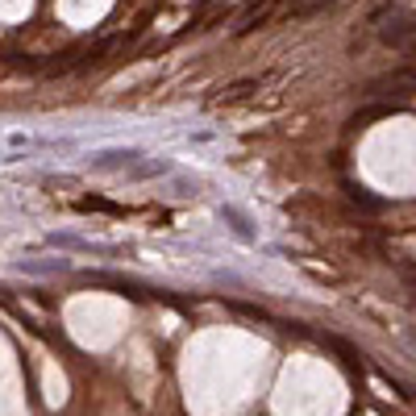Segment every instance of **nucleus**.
Returning a JSON list of instances; mask_svg holds the SVG:
<instances>
[{
	"mask_svg": "<svg viewBox=\"0 0 416 416\" xmlns=\"http://www.w3.org/2000/svg\"><path fill=\"white\" fill-rule=\"evenodd\" d=\"M221 217H225V221L233 225V233H238L242 242H254V225H250V221H246V217H242L238 208H221Z\"/></svg>",
	"mask_w": 416,
	"mask_h": 416,
	"instance_id": "obj_4",
	"label": "nucleus"
},
{
	"mask_svg": "<svg viewBox=\"0 0 416 416\" xmlns=\"http://www.w3.org/2000/svg\"><path fill=\"white\" fill-rule=\"evenodd\" d=\"M267 83H271V75H250V79H238V83H225V88H217L213 104H233V100H242L246 92H263Z\"/></svg>",
	"mask_w": 416,
	"mask_h": 416,
	"instance_id": "obj_1",
	"label": "nucleus"
},
{
	"mask_svg": "<svg viewBox=\"0 0 416 416\" xmlns=\"http://www.w3.org/2000/svg\"><path fill=\"white\" fill-rule=\"evenodd\" d=\"M71 263L67 258H42V263H21V271L25 275H58V271H67Z\"/></svg>",
	"mask_w": 416,
	"mask_h": 416,
	"instance_id": "obj_3",
	"label": "nucleus"
},
{
	"mask_svg": "<svg viewBox=\"0 0 416 416\" xmlns=\"http://www.w3.org/2000/svg\"><path fill=\"white\" fill-rule=\"evenodd\" d=\"M138 158H142V150H96L92 171H129Z\"/></svg>",
	"mask_w": 416,
	"mask_h": 416,
	"instance_id": "obj_2",
	"label": "nucleus"
}]
</instances>
